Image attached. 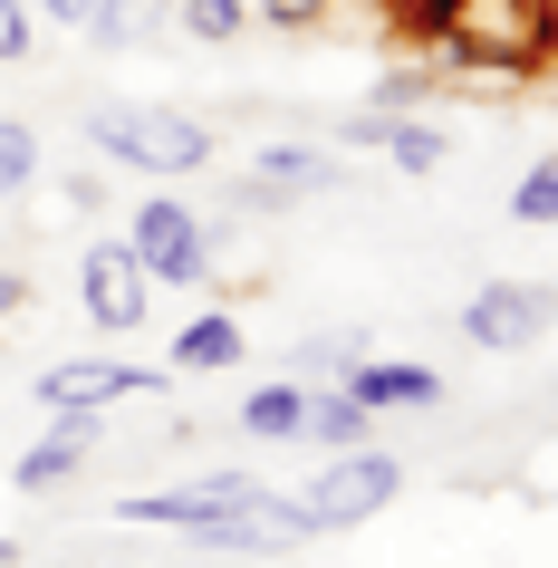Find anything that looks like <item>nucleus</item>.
<instances>
[{
  "label": "nucleus",
  "mask_w": 558,
  "mask_h": 568,
  "mask_svg": "<svg viewBox=\"0 0 558 568\" xmlns=\"http://www.w3.org/2000/svg\"><path fill=\"white\" fill-rule=\"evenodd\" d=\"M558 328V290L549 280H491L463 300V347H491V357H520Z\"/></svg>",
  "instance_id": "5"
},
{
  "label": "nucleus",
  "mask_w": 558,
  "mask_h": 568,
  "mask_svg": "<svg viewBox=\"0 0 558 568\" xmlns=\"http://www.w3.org/2000/svg\"><path fill=\"white\" fill-rule=\"evenodd\" d=\"M337 0H261V20L270 30H308V20H327Z\"/></svg>",
  "instance_id": "24"
},
{
  "label": "nucleus",
  "mask_w": 558,
  "mask_h": 568,
  "mask_svg": "<svg viewBox=\"0 0 558 568\" xmlns=\"http://www.w3.org/2000/svg\"><path fill=\"white\" fill-rule=\"evenodd\" d=\"M453 10H463V0H385V30H395V39H414V49H443Z\"/></svg>",
  "instance_id": "19"
},
{
  "label": "nucleus",
  "mask_w": 558,
  "mask_h": 568,
  "mask_svg": "<svg viewBox=\"0 0 558 568\" xmlns=\"http://www.w3.org/2000/svg\"><path fill=\"white\" fill-rule=\"evenodd\" d=\"M395 491H405V463L385 444H347V453H327L318 473H308L298 510H308V530H356V520H385Z\"/></svg>",
  "instance_id": "4"
},
{
  "label": "nucleus",
  "mask_w": 558,
  "mask_h": 568,
  "mask_svg": "<svg viewBox=\"0 0 558 568\" xmlns=\"http://www.w3.org/2000/svg\"><path fill=\"white\" fill-rule=\"evenodd\" d=\"M97 10H106V0H39L30 20H59V30H97Z\"/></svg>",
  "instance_id": "25"
},
{
  "label": "nucleus",
  "mask_w": 558,
  "mask_h": 568,
  "mask_svg": "<svg viewBox=\"0 0 558 568\" xmlns=\"http://www.w3.org/2000/svg\"><path fill=\"white\" fill-rule=\"evenodd\" d=\"M97 444H106V424H97L88 405H59V415H49V434H39V444L10 463V481H20V491H59V481L88 473V453H97Z\"/></svg>",
  "instance_id": "11"
},
{
  "label": "nucleus",
  "mask_w": 558,
  "mask_h": 568,
  "mask_svg": "<svg viewBox=\"0 0 558 568\" xmlns=\"http://www.w3.org/2000/svg\"><path fill=\"white\" fill-rule=\"evenodd\" d=\"M366 424H376V415H366V405H356L337 376H327V386L308 376V386H298V434H290V444H327V453H347V444H366Z\"/></svg>",
  "instance_id": "13"
},
{
  "label": "nucleus",
  "mask_w": 558,
  "mask_h": 568,
  "mask_svg": "<svg viewBox=\"0 0 558 568\" xmlns=\"http://www.w3.org/2000/svg\"><path fill=\"white\" fill-rule=\"evenodd\" d=\"M145 30H164V0H106L88 39H106V49H135Z\"/></svg>",
  "instance_id": "20"
},
{
  "label": "nucleus",
  "mask_w": 558,
  "mask_h": 568,
  "mask_svg": "<svg viewBox=\"0 0 558 568\" xmlns=\"http://www.w3.org/2000/svg\"><path fill=\"white\" fill-rule=\"evenodd\" d=\"M39 183V125L0 116V193H30Z\"/></svg>",
  "instance_id": "21"
},
{
  "label": "nucleus",
  "mask_w": 558,
  "mask_h": 568,
  "mask_svg": "<svg viewBox=\"0 0 558 568\" xmlns=\"http://www.w3.org/2000/svg\"><path fill=\"white\" fill-rule=\"evenodd\" d=\"M337 386H347L366 415H424V405H443V376L414 366V357H347Z\"/></svg>",
  "instance_id": "12"
},
{
  "label": "nucleus",
  "mask_w": 558,
  "mask_h": 568,
  "mask_svg": "<svg viewBox=\"0 0 558 568\" xmlns=\"http://www.w3.org/2000/svg\"><path fill=\"white\" fill-rule=\"evenodd\" d=\"M443 88H453V78H443L434 59H395V68L376 78V97H366V106H385V116H424Z\"/></svg>",
  "instance_id": "15"
},
{
  "label": "nucleus",
  "mask_w": 558,
  "mask_h": 568,
  "mask_svg": "<svg viewBox=\"0 0 558 568\" xmlns=\"http://www.w3.org/2000/svg\"><path fill=\"white\" fill-rule=\"evenodd\" d=\"M212 366H241V318H222V308H203L174 337V376H212Z\"/></svg>",
  "instance_id": "14"
},
{
  "label": "nucleus",
  "mask_w": 558,
  "mask_h": 568,
  "mask_svg": "<svg viewBox=\"0 0 558 568\" xmlns=\"http://www.w3.org/2000/svg\"><path fill=\"white\" fill-rule=\"evenodd\" d=\"M193 549H232V559H280V549H298L308 530V510H298V491H251V501H232L222 520H203V530H183Z\"/></svg>",
  "instance_id": "7"
},
{
  "label": "nucleus",
  "mask_w": 558,
  "mask_h": 568,
  "mask_svg": "<svg viewBox=\"0 0 558 568\" xmlns=\"http://www.w3.org/2000/svg\"><path fill=\"white\" fill-rule=\"evenodd\" d=\"M337 145L385 154L395 174H443V164H453V135H443L434 116H385V106H356V116L337 125Z\"/></svg>",
  "instance_id": "9"
},
{
  "label": "nucleus",
  "mask_w": 558,
  "mask_h": 568,
  "mask_svg": "<svg viewBox=\"0 0 558 568\" xmlns=\"http://www.w3.org/2000/svg\"><path fill=\"white\" fill-rule=\"evenodd\" d=\"M261 481L251 473H203V481H174V491H125L116 520H154V530H203V520H222L232 501H251Z\"/></svg>",
  "instance_id": "10"
},
{
  "label": "nucleus",
  "mask_w": 558,
  "mask_h": 568,
  "mask_svg": "<svg viewBox=\"0 0 558 568\" xmlns=\"http://www.w3.org/2000/svg\"><path fill=\"white\" fill-rule=\"evenodd\" d=\"M125 251L145 261L154 290H203V280H212V232H203V212L183 203V193H164V183L125 212Z\"/></svg>",
  "instance_id": "3"
},
{
  "label": "nucleus",
  "mask_w": 558,
  "mask_h": 568,
  "mask_svg": "<svg viewBox=\"0 0 558 568\" xmlns=\"http://www.w3.org/2000/svg\"><path fill=\"white\" fill-rule=\"evenodd\" d=\"M174 386V366H125V357H78V366H49L39 376V405L59 415V405H88V415H106V405H125V395H164Z\"/></svg>",
  "instance_id": "8"
},
{
  "label": "nucleus",
  "mask_w": 558,
  "mask_h": 568,
  "mask_svg": "<svg viewBox=\"0 0 558 568\" xmlns=\"http://www.w3.org/2000/svg\"><path fill=\"white\" fill-rule=\"evenodd\" d=\"M88 145L106 154V164H125V174H145V183H183V174H203L212 154H222L203 116L145 106V97H106V106H88Z\"/></svg>",
  "instance_id": "2"
},
{
  "label": "nucleus",
  "mask_w": 558,
  "mask_h": 568,
  "mask_svg": "<svg viewBox=\"0 0 558 568\" xmlns=\"http://www.w3.org/2000/svg\"><path fill=\"white\" fill-rule=\"evenodd\" d=\"M78 308H88V328H106V337L145 328V318H154L145 261H135L125 241H88V251H78Z\"/></svg>",
  "instance_id": "6"
},
{
  "label": "nucleus",
  "mask_w": 558,
  "mask_h": 568,
  "mask_svg": "<svg viewBox=\"0 0 558 568\" xmlns=\"http://www.w3.org/2000/svg\"><path fill=\"white\" fill-rule=\"evenodd\" d=\"M424 59L463 88V78H539L558 68V0H463L443 49Z\"/></svg>",
  "instance_id": "1"
},
{
  "label": "nucleus",
  "mask_w": 558,
  "mask_h": 568,
  "mask_svg": "<svg viewBox=\"0 0 558 568\" xmlns=\"http://www.w3.org/2000/svg\"><path fill=\"white\" fill-rule=\"evenodd\" d=\"M241 434H251V444H290V434H298V376L241 395Z\"/></svg>",
  "instance_id": "16"
},
{
  "label": "nucleus",
  "mask_w": 558,
  "mask_h": 568,
  "mask_svg": "<svg viewBox=\"0 0 558 568\" xmlns=\"http://www.w3.org/2000/svg\"><path fill=\"white\" fill-rule=\"evenodd\" d=\"M0 568H20V539H0Z\"/></svg>",
  "instance_id": "27"
},
{
  "label": "nucleus",
  "mask_w": 558,
  "mask_h": 568,
  "mask_svg": "<svg viewBox=\"0 0 558 568\" xmlns=\"http://www.w3.org/2000/svg\"><path fill=\"white\" fill-rule=\"evenodd\" d=\"M261 183H280V193H327V183H337V164H327V154H308V145H270V154H261Z\"/></svg>",
  "instance_id": "17"
},
{
  "label": "nucleus",
  "mask_w": 558,
  "mask_h": 568,
  "mask_svg": "<svg viewBox=\"0 0 558 568\" xmlns=\"http://www.w3.org/2000/svg\"><path fill=\"white\" fill-rule=\"evenodd\" d=\"M174 20L203 39V49H232V39L251 30V0H174Z\"/></svg>",
  "instance_id": "18"
},
{
  "label": "nucleus",
  "mask_w": 558,
  "mask_h": 568,
  "mask_svg": "<svg viewBox=\"0 0 558 568\" xmlns=\"http://www.w3.org/2000/svg\"><path fill=\"white\" fill-rule=\"evenodd\" d=\"M20 308H30V280H20V270H0V328H10Z\"/></svg>",
  "instance_id": "26"
},
{
  "label": "nucleus",
  "mask_w": 558,
  "mask_h": 568,
  "mask_svg": "<svg viewBox=\"0 0 558 568\" xmlns=\"http://www.w3.org/2000/svg\"><path fill=\"white\" fill-rule=\"evenodd\" d=\"M510 222H558V154H539V164L510 183Z\"/></svg>",
  "instance_id": "22"
},
{
  "label": "nucleus",
  "mask_w": 558,
  "mask_h": 568,
  "mask_svg": "<svg viewBox=\"0 0 558 568\" xmlns=\"http://www.w3.org/2000/svg\"><path fill=\"white\" fill-rule=\"evenodd\" d=\"M164 10H174V0H164Z\"/></svg>",
  "instance_id": "28"
},
{
  "label": "nucleus",
  "mask_w": 558,
  "mask_h": 568,
  "mask_svg": "<svg viewBox=\"0 0 558 568\" xmlns=\"http://www.w3.org/2000/svg\"><path fill=\"white\" fill-rule=\"evenodd\" d=\"M30 39H39L30 0H0V68H10V59H30Z\"/></svg>",
  "instance_id": "23"
}]
</instances>
